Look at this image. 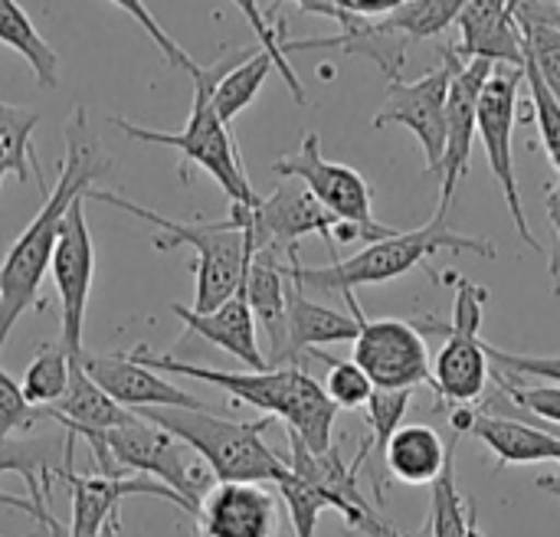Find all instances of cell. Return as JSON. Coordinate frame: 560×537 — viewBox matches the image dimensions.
I'll use <instances>...</instances> for the list:
<instances>
[{
	"label": "cell",
	"instance_id": "cell-1",
	"mask_svg": "<svg viewBox=\"0 0 560 537\" xmlns=\"http://www.w3.org/2000/svg\"><path fill=\"white\" fill-rule=\"evenodd\" d=\"M108 171V157H102L95 135L89 131V115L82 105L72 108L66 121V154L59 164L56 187L43 197L39 213L16 236L0 262V351L13 331V325L39 305V285L49 272L56 240L69 207L89 194L92 180Z\"/></svg>",
	"mask_w": 560,
	"mask_h": 537
},
{
	"label": "cell",
	"instance_id": "cell-2",
	"mask_svg": "<svg viewBox=\"0 0 560 537\" xmlns=\"http://www.w3.org/2000/svg\"><path fill=\"white\" fill-rule=\"evenodd\" d=\"M138 364L151 367L154 374H177V377H197L207 381L240 404L256 407L269 420L279 417L289 433L312 453L331 450V430L338 420V407L325 394V387L305 374L302 367H266V371H217V367H197L187 361H177L171 354H154L148 345H138L128 351Z\"/></svg>",
	"mask_w": 560,
	"mask_h": 537
},
{
	"label": "cell",
	"instance_id": "cell-3",
	"mask_svg": "<svg viewBox=\"0 0 560 537\" xmlns=\"http://www.w3.org/2000/svg\"><path fill=\"white\" fill-rule=\"evenodd\" d=\"M85 200H98V203H108L115 210H125L138 220H148L151 226H158L161 233L154 236V249L158 253H167V249H177V246H194L197 253V262H194V272H197V295H194V312L207 315L213 308H220L226 299H233L240 289H243V276H246V266L253 259V240H249V217L246 210L249 207H240V203H230V213L223 220H207V223H180V220H171V217H161L141 203H131L128 197L115 194V190H98V187H89Z\"/></svg>",
	"mask_w": 560,
	"mask_h": 537
},
{
	"label": "cell",
	"instance_id": "cell-4",
	"mask_svg": "<svg viewBox=\"0 0 560 537\" xmlns=\"http://www.w3.org/2000/svg\"><path fill=\"white\" fill-rule=\"evenodd\" d=\"M440 249L472 253L479 259L499 256L492 240L456 233L450 226V213H436L420 230H407V233L397 230L394 236L368 243L361 253H354L348 259H335L331 266H302L299 253H292L285 272L302 292H341L345 295V292H358L361 285H381V282L400 279V276L420 269Z\"/></svg>",
	"mask_w": 560,
	"mask_h": 537
},
{
	"label": "cell",
	"instance_id": "cell-5",
	"mask_svg": "<svg viewBox=\"0 0 560 537\" xmlns=\"http://www.w3.org/2000/svg\"><path fill=\"white\" fill-rule=\"evenodd\" d=\"M148 423L161 427L164 433L177 436L190 446L203 466L210 469L213 482H282L289 476V463L266 446L262 433L269 430V417L236 423L223 420L210 410H177V407H144L135 410Z\"/></svg>",
	"mask_w": 560,
	"mask_h": 537
},
{
	"label": "cell",
	"instance_id": "cell-6",
	"mask_svg": "<svg viewBox=\"0 0 560 537\" xmlns=\"http://www.w3.org/2000/svg\"><path fill=\"white\" fill-rule=\"evenodd\" d=\"M85 443L92 446L98 476H128V472L148 476L164 489H171L184 502V512L190 518L197 515L200 499L217 486L210 469L190 446H184L177 436L164 433L161 427L148 423L135 410L121 427L89 436Z\"/></svg>",
	"mask_w": 560,
	"mask_h": 537
},
{
	"label": "cell",
	"instance_id": "cell-7",
	"mask_svg": "<svg viewBox=\"0 0 560 537\" xmlns=\"http://www.w3.org/2000/svg\"><path fill=\"white\" fill-rule=\"evenodd\" d=\"M230 66V59L200 69L194 75V105H190V118L180 131H158V128H144L135 125L128 118H108V125H115L125 138L131 141H144V144H161V148H174L187 164H197L200 171H207L223 194L230 197V203L240 207H256L259 194L253 190L240 148L230 135V125H223V118L213 108V85L220 79V72Z\"/></svg>",
	"mask_w": 560,
	"mask_h": 537
},
{
	"label": "cell",
	"instance_id": "cell-8",
	"mask_svg": "<svg viewBox=\"0 0 560 537\" xmlns=\"http://www.w3.org/2000/svg\"><path fill=\"white\" fill-rule=\"evenodd\" d=\"M272 171L285 180H299L308 187V194L338 220L348 223L361 233V243H377L394 236V226H384L374 217V190L364 180V174H358L348 164L328 161L322 154V138L315 131H308L302 138V148L295 154H285L272 164Z\"/></svg>",
	"mask_w": 560,
	"mask_h": 537
},
{
	"label": "cell",
	"instance_id": "cell-9",
	"mask_svg": "<svg viewBox=\"0 0 560 537\" xmlns=\"http://www.w3.org/2000/svg\"><path fill=\"white\" fill-rule=\"evenodd\" d=\"M345 302L358 322L354 364L368 374L374 390H417L433 384V361L423 331L413 322L400 318H368L354 292H345Z\"/></svg>",
	"mask_w": 560,
	"mask_h": 537
},
{
	"label": "cell",
	"instance_id": "cell-10",
	"mask_svg": "<svg viewBox=\"0 0 560 537\" xmlns=\"http://www.w3.org/2000/svg\"><path fill=\"white\" fill-rule=\"evenodd\" d=\"M522 82H525V69H518V66H495L492 69V75H489V82L482 89V98H479L476 135L486 144V157H489L492 177L499 180V187L505 194V203H509V213H512V223H515L518 236L528 243V249L541 253L545 246L538 243V236L532 233L528 217H525V203H522V190H518V174H515V148H512Z\"/></svg>",
	"mask_w": 560,
	"mask_h": 537
},
{
	"label": "cell",
	"instance_id": "cell-11",
	"mask_svg": "<svg viewBox=\"0 0 560 537\" xmlns=\"http://www.w3.org/2000/svg\"><path fill=\"white\" fill-rule=\"evenodd\" d=\"M443 62L430 69L417 82H390L384 108L374 115V128L387 125H404L417 135L427 154V171L440 174L443 151H446V95H450V79H453V52L450 46L440 49Z\"/></svg>",
	"mask_w": 560,
	"mask_h": 537
},
{
	"label": "cell",
	"instance_id": "cell-12",
	"mask_svg": "<svg viewBox=\"0 0 560 537\" xmlns=\"http://www.w3.org/2000/svg\"><path fill=\"white\" fill-rule=\"evenodd\" d=\"M49 272L59 292V318H62L59 345L66 348L69 358H79L85 351L82 328H85L89 292H92V276H95V246H92L89 223H85V197H79L62 220Z\"/></svg>",
	"mask_w": 560,
	"mask_h": 537
},
{
	"label": "cell",
	"instance_id": "cell-13",
	"mask_svg": "<svg viewBox=\"0 0 560 537\" xmlns=\"http://www.w3.org/2000/svg\"><path fill=\"white\" fill-rule=\"evenodd\" d=\"M249 223V240L253 249H269V253H299V240L302 236H325L335 249V230L338 220L308 194L305 184L299 180H282L269 197H259L256 207L246 210Z\"/></svg>",
	"mask_w": 560,
	"mask_h": 537
},
{
	"label": "cell",
	"instance_id": "cell-14",
	"mask_svg": "<svg viewBox=\"0 0 560 537\" xmlns=\"http://www.w3.org/2000/svg\"><path fill=\"white\" fill-rule=\"evenodd\" d=\"M453 52V46H450ZM495 62L489 59H459L453 52V79H450V95H446V151L440 164V210L450 213L453 197L459 180L469 174V157H472V141H476V121H479V98L482 89L492 75Z\"/></svg>",
	"mask_w": 560,
	"mask_h": 537
},
{
	"label": "cell",
	"instance_id": "cell-15",
	"mask_svg": "<svg viewBox=\"0 0 560 537\" xmlns=\"http://www.w3.org/2000/svg\"><path fill=\"white\" fill-rule=\"evenodd\" d=\"M72 361L95 381V387H102L125 410H144V407L207 410V404L200 397L187 394L184 387H174L151 367L138 364L128 351H108V354L82 351Z\"/></svg>",
	"mask_w": 560,
	"mask_h": 537
},
{
	"label": "cell",
	"instance_id": "cell-16",
	"mask_svg": "<svg viewBox=\"0 0 560 537\" xmlns=\"http://www.w3.org/2000/svg\"><path fill=\"white\" fill-rule=\"evenodd\" d=\"M197 537H279V499L259 482H217L197 505Z\"/></svg>",
	"mask_w": 560,
	"mask_h": 537
},
{
	"label": "cell",
	"instance_id": "cell-17",
	"mask_svg": "<svg viewBox=\"0 0 560 537\" xmlns=\"http://www.w3.org/2000/svg\"><path fill=\"white\" fill-rule=\"evenodd\" d=\"M72 495V522L69 537H98L102 528L118 518V505L131 495H158L184 509V502L148 476H79L72 466L59 476Z\"/></svg>",
	"mask_w": 560,
	"mask_h": 537
},
{
	"label": "cell",
	"instance_id": "cell-18",
	"mask_svg": "<svg viewBox=\"0 0 560 537\" xmlns=\"http://www.w3.org/2000/svg\"><path fill=\"white\" fill-rule=\"evenodd\" d=\"M430 331L446 335V345L440 348L433 361V390L443 404L469 407L486 397V387L492 381V361L486 354V341L479 338V328L466 325H430Z\"/></svg>",
	"mask_w": 560,
	"mask_h": 537
},
{
	"label": "cell",
	"instance_id": "cell-19",
	"mask_svg": "<svg viewBox=\"0 0 560 537\" xmlns=\"http://www.w3.org/2000/svg\"><path fill=\"white\" fill-rule=\"evenodd\" d=\"M456 23L463 36L450 46L459 59H489L495 66L525 69V39L512 0H469Z\"/></svg>",
	"mask_w": 560,
	"mask_h": 537
},
{
	"label": "cell",
	"instance_id": "cell-20",
	"mask_svg": "<svg viewBox=\"0 0 560 537\" xmlns=\"http://www.w3.org/2000/svg\"><path fill=\"white\" fill-rule=\"evenodd\" d=\"M285 262H279V253L259 249L253 253L246 276H243V295L253 312L256 331L266 335L269 367H285L289 364V318H285Z\"/></svg>",
	"mask_w": 560,
	"mask_h": 537
},
{
	"label": "cell",
	"instance_id": "cell-21",
	"mask_svg": "<svg viewBox=\"0 0 560 537\" xmlns=\"http://www.w3.org/2000/svg\"><path fill=\"white\" fill-rule=\"evenodd\" d=\"M171 312L180 318V325L190 335L223 348L226 354L243 361L249 371H266L269 367L266 354L259 351V331H256V322H253V312L246 305L243 289L233 299H226L220 308L207 312V315H200L194 308H184V305H171Z\"/></svg>",
	"mask_w": 560,
	"mask_h": 537
},
{
	"label": "cell",
	"instance_id": "cell-22",
	"mask_svg": "<svg viewBox=\"0 0 560 537\" xmlns=\"http://www.w3.org/2000/svg\"><path fill=\"white\" fill-rule=\"evenodd\" d=\"M486 443L499 466H532V463H560V436L515 417V413H472L466 430Z\"/></svg>",
	"mask_w": 560,
	"mask_h": 537
},
{
	"label": "cell",
	"instance_id": "cell-23",
	"mask_svg": "<svg viewBox=\"0 0 560 537\" xmlns=\"http://www.w3.org/2000/svg\"><path fill=\"white\" fill-rule=\"evenodd\" d=\"M285 318H289V364L292 367H299L295 361L315 348L345 345V341L358 338L354 315H345L322 302H312L308 292H302L292 279L285 285Z\"/></svg>",
	"mask_w": 560,
	"mask_h": 537
},
{
	"label": "cell",
	"instance_id": "cell-24",
	"mask_svg": "<svg viewBox=\"0 0 560 537\" xmlns=\"http://www.w3.org/2000/svg\"><path fill=\"white\" fill-rule=\"evenodd\" d=\"M43 410H46V420L59 423L75 440L98 436L112 427H121L131 417V410L118 407L102 387H95V381L75 361H72L69 387H66L62 400L56 407H43Z\"/></svg>",
	"mask_w": 560,
	"mask_h": 537
},
{
	"label": "cell",
	"instance_id": "cell-25",
	"mask_svg": "<svg viewBox=\"0 0 560 537\" xmlns=\"http://www.w3.org/2000/svg\"><path fill=\"white\" fill-rule=\"evenodd\" d=\"M407 36L387 30L381 20H354L348 26H341L338 36H315V39H285V56L292 49H328L338 46L345 52H361L368 59H374L381 66V72L387 75V82H397L404 66H407Z\"/></svg>",
	"mask_w": 560,
	"mask_h": 537
},
{
	"label": "cell",
	"instance_id": "cell-26",
	"mask_svg": "<svg viewBox=\"0 0 560 537\" xmlns=\"http://www.w3.org/2000/svg\"><path fill=\"white\" fill-rule=\"evenodd\" d=\"M450 450L453 443H443L436 430L404 423L384 446V466L404 486H433L450 459Z\"/></svg>",
	"mask_w": 560,
	"mask_h": 537
},
{
	"label": "cell",
	"instance_id": "cell-27",
	"mask_svg": "<svg viewBox=\"0 0 560 537\" xmlns=\"http://www.w3.org/2000/svg\"><path fill=\"white\" fill-rule=\"evenodd\" d=\"M36 125H39V112L23 108V105H10L0 98V190H3V180L13 174L23 184H26V177H33L39 184L43 197L49 194V184L43 177V164H39L36 148H33Z\"/></svg>",
	"mask_w": 560,
	"mask_h": 537
},
{
	"label": "cell",
	"instance_id": "cell-28",
	"mask_svg": "<svg viewBox=\"0 0 560 537\" xmlns=\"http://www.w3.org/2000/svg\"><path fill=\"white\" fill-rule=\"evenodd\" d=\"M0 43L26 59V66L33 69V79L43 89H56V82H59V56L43 39V33L30 20V13L16 0H0Z\"/></svg>",
	"mask_w": 560,
	"mask_h": 537
},
{
	"label": "cell",
	"instance_id": "cell-29",
	"mask_svg": "<svg viewBox=\"0 0 560 537\" xmlns=\"http://www.w3.org/2000/svg\"><path fill=\"white\" fill-rule=\"evenodd\" d=\"M75 459V436L66 433L62 450L56 440H13L0 436V476L16 472L30 482L36 479H59Z\"/></svg>",
	"mask_w": 560,
	"mask_h": 537
},
{
	"label": "cell",
	"instance_id": "cell-30",
	"mask_svg": "<svg viewBox=\"0 0 560 537\" xmlns=\"http://www.w3.org/2000/svg\"><path fill=\"white\" fill-rule=\"evenodd\" d=\"M272 69L276 66H272L269 52H262V49L249 52L243 59H230V66L220 72V79L213 85V108L223 118V125H230L236 115H243L256 102V95L266 85Z\"/></svg>",
	"mask_w": 560,
	"mask_h": 537
},
{
	"label": "cell",
	"instance_id": "cell-31",
	"mask_svg": "<svg viewBox=\"0 0 560 537\" xmlns=\"http://www.w3.org/2000/svg\"><path fill=\"white\" fill-rule=\"evenodd\" d=\"M456 440L459 433H453V450L450 459L440 472V479L430 486V525L427 535L430 537H472V528L479 525V515L472 505L463 502L459 486H456Z\"/></svg>",
	"mask_w": 560,
	"mask_h": 537
},
{
	"label": "cell",
	"instance_id": "cell-32",
	"mask_svg": "<svg viewBox=\"0 0 560 537\" xmlns=\"http://www.w3.org/2000/svg\"><path fill=\"white\" fill-rule=\"evenodd\" d=\"M69 374H72V358L66 354L62 345H46L36 351V358L26 364L23 371V397L33 407H56L69 387Z\"/></svg>",
	"mask_w": 560,
	"mask_h": 537
},
{
	"label": "cell",
	"instance_id": "cell-33",
	"mask_svg": "<svg viewBox=\"0 0 560 537\" xmlns=\"http://www.w3.org/2000/svg\"><path fill=\"white\" fill-rule=\"evenodd\" d=\"M466 3L469 0H410L390 16H381V23L407 39H433L459 20Z\"/></svg>",
	"mask_w": 560,
	"mask_h": 537
},
{
	"label": "cell",
	"instance_id": "cell-34",
	"mask_svg": "<svg viewBox=\"0 0 560 537\" xmlns=\"http://www.w3.org/2000/svg\"><path fill=\"white\" fill-rule=\"evenodd\" d=\"M233 3H236V7L243 10V16L249 20L256 39H259V46H262V52H269V59H272L276 72L285 79L292 98H295L299 105H308V92H305L302 79L295 75V69H292V62H289V56H285V49H282V46H285L282 26L272 23V16H266V10L259 7V0H233Z\"/></svg>",
	"mask_w": 560,
	"mask_h": 537
},
{
	"label": "cell",
	"instance_id": "cell-35",
	"mask_svg": "<svg viewBox=\"0 0 560 537\" xmlns=\"http://www.w3.org/2000/svg\"><path fill=\"white\" fill-rule=\"evenodd\" d=\"M279 495L289 509V518H292V528H295V537H318V522L325 512H335L331 509V499L308 479L295 476L289 469V476L279 482Z\"/></svg>",
	"mask_w": 560,
	"mask_h": 537
},
{
	"label": "cell",
	"instance_id": "cell-36",
	"mask_svg": "<svg viewBox=\"0 0 560 537\" xmlns=\"http://www.w3.org/2000/svg\"><path fill=\"white\" fill-rule=\"evenodd\" d=\"M315 361H325L328 364V377H325V394L331 397V404L338 410H361L368 407L371 394H374V384L368 381V374L354 364V361H338V358H328L325 351H308Z\"/></svg>",
	"mask_w": 560,
	"mask_h": 537
},
{
	"label": "cell",
	"instance_id": "cell-37",
	"mask_svg": "<svg viewBox=\"0 0 560 537\" xmlns=\"http://www.w3.org/2000/svg\"><path fill=\"white\" fill-rule=\"evenodd\" d=\"M410 400H413V390H374L371 394V400L364 407L368 410V427H371V436H368L371 453L384 456L387 440L404 427Z\"/></svg>",
	"mask_w": 560,
	"mask_h": 537
},
{
	"label": "cell",
	"instance_id": "cell-38",
	"mask_svg": "<svg viewBox=\"0 0 560 537\" xmlns=\"http://www.w3.org/2000/svg\"><path fill=\"white\" fill-rule=\"evenodd\" d=\"M112 3H115L118 10H125V13H128V16H131V20H135L148 36H151V39H154V43H158V49H161V56H164V62H167L171 69H184L190 79L203 69V66H197V62H194V56H190L184 46H177V43H174V36H171V33L154 20V13L148 10V3H144V0H112Z\"/></svg>",
	"mask_w": 560,
	"mask_h": 537
},
{
	"label": "cell",
	"instance_id": "cell-39",
	"mask_svg": "<svg viewBox=\"0 0 560 537\" xmlns=\"http://www.w3.org/2000/svg\"><path fill=\"white\" fill-rule=\"evenodd\" d=\"M39 420H46V410L33 407L23 397V387L0 367V436H10L16 430H33Z\"/></svg>",
	"mask_w": 560,
	"mask_h": 537
},
{
	"label": "cell",
	"instance_id": "cell-40",
	"mask_svg": "<svg viewBox=\"0 0 560 537\" xmlns=\"http://www.w3.org/2000/svg\"><path fill=\"white\" fill-rule=\"evenodd\" d=\"M486 354L495 367L509 371L512 377H541L548 384L560 387V358H535V354H515V351H502L495 345L486 341Z\"/></svg>",
	"mask_w": 560,
	"mask_h": 537
},
{
	"label": "cell",
	"instance_id": "cell-41",
	"mask_svg": "<svg viewBox=\"0 0 560 537\" xmlns=\"http://www.w3.org/2000/svg\"><path fill=\"white\" fill-rule=\"evenodd\" d=\"M404 3H410V0H331L335 10H341V13H348V16H361V20L390 16V13L400 10Z\"/></svg>",
	"mask_w": 560,
	"mask_h": 537
},
{
	"label": "cell",
	"instance_id": "cell-42",
	"mask_svg": "<svg viewBox=\"0 0 560 537\" xmlns=\"http://www.w3.org/2000/svg\"><path fill=\"white\" fill-rule=\"evenodd\" d=\"M548 217H551V226H555L560 243V180L548 187ZM551 276H555V295H560V253L558 259H555V266H551Z\"/></svg>",
	"mask_w": 560,
	"mask_h": 537
},
{
	"label": "cell",
	"instance_id": "cell-43",
	"mask_svg": "<svg viewBox=\"0 0 560 537\" xmlns=\"http://www.w3.org/2000/svg\"><path fill=\"white\" fill-rule=\"evenodd\" d=\"M538 486H541L545 492H551V495H558V499H560V479H551V476H545V479H541Z\"/></svg>",
	"mask_w": 560,
	"mask_h": 537
},
{
	"label": "cell",
	"instance_id": "cell-44",
	"mask_svg": "<svg viewBox=\"0 0 560 537\" xmlns=\"http://www.w3.org/2000/svg\"><path fill=\"white\" fill-rule=\"evenodd\" d=\"M118 532H121V525H118V518H112V522L102 528V535L98 537H118Z\"/></svg>",
	"mask_w": 560,
	"mask_h": 537
},
{
	"label": "cell",
	"instance_id": "cell-45",
	"mask_svg": "<svg viewBox=\"0 0 560 537\" xmlns=\"http://www.w3.org/2000/svg\"><path fill=\"white\" fill-rule=\"evenodd\" d=\"M472 537H482V535H479V525H476V528H472Z\"/></svg>",
	"mask_w": 560,
	"mask_h": 537
},
{
	"label": "cell",
	"instance_id": "cell-46",
	"mask_svg": "<svg viewBox=\"0 0 560 537\" xmlns=\"http://www.w3.org/2000/svg\"><path fill=\"white\" fill-rule=\"evenodd\" d=\"M279 3H282V0H279ZM289 3H292V0H289Z\"/></svg>",
	"mask_w": 560,
	"mask_h": 537
}]
</instances>
